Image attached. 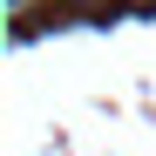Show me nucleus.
<instances>
[{
  "instance_id": "f257e3e1",
  "label": "nucleus",
  "mask_w": 156,
  "mask_h": 156,
  "mask_svg": "<svg viewBox=\"0 0 156 156\" xmlns=\"http://www.w3.org/2000/svg\"><path fill=\"white\" fill-rule=\"evenodd\" d=\"M122 7H156V0H122Z\"/></svg>"
}]
</instances>
